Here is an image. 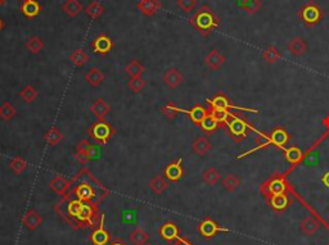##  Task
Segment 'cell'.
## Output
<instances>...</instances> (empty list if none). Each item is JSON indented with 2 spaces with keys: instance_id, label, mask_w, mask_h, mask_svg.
Segmentation results:
<instances>
[{
  "instance_id": "cell-36",
  "label": "cell",
  "mask_w": 329,
  "mask_h": 245,
  "mask_svg": "<svg viewBox=\"0 0 329 245\" xmlns=\"http://www.w3.org/2000/svg\"><path fill=\"white\" fill-rule=\"evenodd\" d=\"M44 42L39 37V36H31L30 39L26 42V49L30 50L32 54H38L41 50L44 49Z\"/></svg>"
},
{
  "instance_id": "cell-52",
  "label": "cell",
  "mask_w": 329,
  "mask_h": 245,
  "mask_svg": "<svg viewBox=\"0 0 329 245\" xmlns=\"http://www.w3.org/2000/svg\"><path fill=\"white\" fill-rule=\"evenodd\" d=\"M321 181H323V184L325 185L326 187H329V172H326V174L324 175L323 179H321Z\"/></svg>"
},
{
  "instance_id": "cell-50",
  "label": "cell",
  "mask_w": 329,
  "mask_h": 245,
  "mask_svg": "<svg viewBox=\"0 0 329 245\" xmlns=\"http://www.w3.org/2000/svg\"><path fill=\"white\" fill-rule=\"evenodd\" d=\"M211 114L212 117H214V118L220 124V122L226 121V118H228L229 116V112L228 109H214Z\"/></svg>"
},
{
  "instance_id": "cell-29",
  "label": "cell",
  "mask_w": 329,
  "mask_h": 245,
  "mask_svg": "<svg viewBox=\"0 0 329 245\" xmlns=\"http://www.w3.org/2000/svg\"><path fill=\"white\" fill-rule=\"evenodd\" d=\"M91 143L88 140H81L80 144H77V152H76V159L80 160L82 165H85V163L89 162L88 158V152L89 149H90Z\"/></svg>"
},
{
  "instance_id": "cell-37",
  "label": "cell",
  "mask_w": 329,
  "mask_h": 245,
  "mask_svg": "<svg viewBox=\"0 0 329 245\" xmlns=\"http://www.w3.org/2000/svg\"><path fill=\"white\" fill-rule=\"evenodd\" d=\"M105 7L102 6L101 3H98V2H91L85 8V13L88 14L89 17H91L93 20H98L99 17L105 13Z\"/></svg>"
},
{
  "instance_id": "cell-3",
  "label": "cell",
  "mask_w": 329,
  "mask_h": 245,
  "mask_svg": "<svg viewBox=\"0 0 329 245\" xmlns=\"http://www.w3.org/2000/svg\"><path fill=\"white\" fill-rule=\"evenodd\" d=\"M299 16L304 21L305 25L309 26V27H314L316 23L320 22L323 13L315 3H309L300 9Z\"/></svg>"
},
{
  "instance_id": "cell-47",
  "label": "cell",
  "mask_w": 329,
  "mask_h": 245,
  "mask_svg": "<svg viewBox=\"0 0 329 245\" xmlns=\"http://www.w3.org/2000/svg\"><path fill=\"white\" fill-rule=\"evenodd\" d=\"M162 113H163L166 118L170 119V121H173V119H175V117L178 116L179 108L176 107L173 102H169L168 104L162 108Z\"/></svg>"
},
{
  "instance_id": "cell-18",
  "label": "cell",
  "mask_w": 329,
  "mask_h": 245,
  "mask_svg": "<svg viewBox=\"0 0 329 245\" xmlns=\"http://www.w3.org/2000/svg\"><path fill=\"white\" fill-rule=\"evenodd\" d=\"M21 11H22L23 16L27 17V18H34V17H38L40 14V4L36 2V0H26L23 2L22 6H21Z\"/></svg>"
},
{
  "instance_id": "cell-55",
  "label": "cell",
  "mask_w": 329,
  "mask_h": 245,
  "mask_svg": "<svg viewBox=\"0 0 329 245\" xmlns=\"http://www.w3.org/2000/svg\"><path fill=\"white\" fill-rule=\"evenodd\" d=\"M6 2H8V0H0V6H3V4L6 3Z\"/></svg>"
},
{
  "instance_id": "cell-14",
  "label": "cell",
  "mask_w": 329,
  "mask_h": 245,
  "mask_svg": "<svg viewBox=\"0 0 329 245\" xmlns=\"http://www.w3.org/2000/svg\"><path fill=\"white\" fill-rule=\"evenodd\" d=\"M183 167H181V159L170 163L164 168V177L170 181H179L183 177Z\"/></svg>"
},
{
  "instance_id": "cell-39",
  "label": "cell",
  "mask_w": 329,
  "mask_h": 245,
  "mask_svg": "<svg viewBox=\"0 0 329 245\" xmlns=\"http://www.w3.org/2000/svg\"><path fill=\"white\" fill-rule=\"evenodd\" d=\"M130 240L134 245H146L148 241V234L143 229L138 227L130 234Z\"/></svg>"
},
{
  "instance_id": "cell-45",
  "label": "cell",
  "mask_w": 329,
  "mask_h": 245,
  "mask_svg": "<svg viewBox=\"0 0 329 245\" xmlns=\"http://www.w3.org/2000/svg\"><path fill=\"white\" fill-rule=\"evenodd\" d=\"M285 158H287L288 162L299 163L302 159V152L296 146H292V148L285 150Z\"/></svg>"
},
{
  "instance_id": "cell-7",
  "label": "cell",
  "mask_w": 329,
  "mask_h": 245,
  "mask_svg": "<svg viewBox=\"0 0 329 245\" xmlns=\"http://www.w3.org/2000/svg\"><path fill=\"white\" fill-rule=\"evenodd\" d=\"M111 240V235L106 231L103 226V217L101 220V225L90 234V242L94 245H107Z\"/></svg>"
},
{
  "instance_id": "cell-9",
  "label": "cell",
  "mask_w": 329,
  "mask_h": 245,
  "mask_svg": "<svg viewBox=\"0 0 329 245\" xmlns=\"http://www.w3.org/2000/svg\"><path fill=\"white\" fill-rule=\"evenodd\" d=\"M158 235L166 241L179 240V227L174 222H166L159 227Z\"/></svg>"
},
{
  "instance_id": "cell-43",
  "label": "cell",
  "mask_w": 329,
  "mask_h": 245,
  "mask_svg": "<svg viewBox=\"0 0 329 245\" xmlns=\"http://www.w3.org/2000/svg\"><path fill=\"white\" fill-rule=\"evenodd\" d=\"M262 57H264V59L268 62V63L274 64L275 62H278V59L280 58V53L275 47H269L268 49L265 50V52H264Z\"/></svg>"
},
{
  "instance_id": "cell-56",
  "label": "cell",
  "mask_w": 329,
  "mask_h": 245,
  "mask_svg": "<svg viewBox=\"0 0 329 245\" xmlns=\"http://www.w3.org/2000/svg\"><path fill=\"white\" fill-rule=\"evenodd\" d=\"M146 245H152V244H146Z\"/></svg>"
},
{
  "instance_id": "cell-19",
  "label": "cell",
  "mask_w": 329,
  "mask_h": 245,
  "mask_svg": "<svg viewBox=\"0 0 329 245\" xmlns=\"http://www.w3.org/2000/svg\"><path fill=\"white\" fill-rule=\"evenodd\" d=\"M288 50H289L291 54L294 55V57H301V55H304L305 53H306L307 44L302 37H294V39H292L291 42H289V44H288Z\"/></svg>"
},
{
  "instance_id": "cell-10",
  "label": "cell",
  "mask_w": 329,
  "mask_h": 245,
  "mask_svg": "<svg viewBox=\"0 0 329 245\" xmlns=\"http://www.w3.org/2000/svg\"><path fill=\"white\" fill-rule=\"evenodd\" d=\"M161 2L159 0H140L137 4V8L142 12L144 16L152 17L161 9Z\"/></svg>"
},
{
  "instance_id": "cell-15",
  "label": "cell",
  "mask_w": 329,
  "mask_h": 245,
  "mask_svg": "<svg viewBox=\"0 0 329 245\" xmlns=\"http://www.w3.org/2000/svg\"><path fill=\"white\" fill-rule=\"evenodd\" d=\"M163 80L170 89H176L183 83V74L178 68H170L164 72Z\"/></svg>"
},
{
  "instance_id": "cell-20",
  "label": "cell",
  "mask_w": 329,
  "mask_h": 245,
  "mask_svg": "<svg viewBox=\"0 0 329 245\" xmlns=\"http://www.w3.org/2000/svg\"><path fill=\"white\" fill-rule=\"evenodd\" d=\"M85 80L90 86L98 88V86L105 81V73L99 68H96V67H93V68L89 69L88 73L85 74Z\"/></svg>"
},
{
  "instance_id": "cell-57",
  "label": "cell",
  "mask_w": 329,
  "mask_h": 245,
  "mask_svg": "<svg viewBox=\"0 0 329 245\" xmlns=\"http://www.w3.org/2000/svg\"><path fill=\"white\" fill-rule=\"evenodd\" d=\"M25 2H26V0H25Z\"/></svg>"
},
{
  "instance_id": "cell-1",
  "label": "cell",
  "mask_w": 329,
  "mask_h": 245,
  "mask_svg": "<svg viewBox=\"0 0 329 245\" xmlns=\"http://www.w3.org/2000/svg\"><path fill=\"white\" fill-rule=\"evenodd\" d=\"M189 23L202 36H209L211 31L219 26L220 21L209 6H203L195 12L194 16L189 20Z\"/></svg>"
},
{
  "instance_id": "cell-12",
  "label": "cell",
  "mask_w": 329,
  "mask_h": 245,
  "mask_svg": "<svg viewBox=\"0 0 329 245\" xmlns=\"http://www.w3.org/2000/svg\"><path fill=\"white\" fill-rule=\"evenodd\" d=\"M90 112L98 119H105L108 116V113L111 112V105L106 102L105 99H96L95 102L91 104Z\"/></svg>"
},
{
  "instance_id": "cell-22",
  "label": "cell",
  "mask_w": 329,
  "mask_h": 245,
  "mask_svg": "<svg viewBox=\"0 0 329 245\" xmlns=\"http://www.w3.org/2000/svg\"><path fill=\"white\" fill-rule=\"evenodd\" d=\"M82 4L80 0H66L62 6V11L69 17H77L82 12Z\"/></svg>"
},
{
  "instance_id": "cell-11",
  "label": "cell",
  "mask_w": 329,
  "mask_h": 245,
  "mask_svg": "<svg viewBox=\"0 0 329 245\" xmlns=\"http://www.w3.org/2000/svg\"><path fill=\"white\" fill-rule=\"evenodd\" d=\"M224 62H225V57L221 54V52L217 49H212L209 54L206 55L205 58L206 66L209 67L210 69H212V71L219 69L220 67L224 64Z\"/></svg>"
},
{
  "instance_id": "cell-21",
  "label": "cell",
  "mask_w": 329,
  "mask_h": 245,
  "mask_svg": "<svg viewBox=\"0 0 329 245\" xmlns=\"http://www.w3.org/2000/svg\"><path fill=\"white\" fill-rule=\"evenodd\" d=\"M82 203H84V201L79 200V199H75V200L69 201V204H67V216H64V218H66L71 225H72V220L76 221V225H77V216H79L80 210H81ZM76 227H79V226H76Z\"/></svg>"
},
{
  "instance_id": "cell-51",
  "label": "cell",
  "mask_w": 329,
  "mask_h": 245,
  "mask_svg": "<svg viewBox=\"0 0 329 245\" xmlns=\"http://www.w3.org/2000/svg\"><path fill=\"white\" fill-rule=\"evenodd\" d=\"M98 157H99L98 145H94V144H91L90 149H89V152H88L89 160H95V159H98Z\"/></svg>"
},
{
  "instance_id": "cell-4",
  "label": "cell",
  "mask_w": 329,
  "mask_h": 245,
  "mask_svg": "<svg viewBox=\"0 0 329 245\" xmlns=\"http://www.w3.org/2000/svg\"><path fill=\"white\" fill-rule=\"evenodd\" d=\"M98 221V211L95 206L88 201L82 203L81 210L77 216V226L79 227H86V226H93Z\"/></svg>"
},
{
  "instance_id": "cell-33",
  "label": "cell",
  "mask_w": 329,
  "mask_h": 245,
  "mask_svg": "<svg viewBox=\"0 0 329 245\" xmlns=\"http://www.w3.org/2000/svg\"><path fill=\"white\" fill-rule=\"evenodd\" d=\"M238 4L248 14H255L261 9L260 0H238Z\"/></svg>"
},
{
  "instance_id": "cell-27",
  "label": "cell",
  "mask_w": 329,
  "mask_h": 245,
  "mask_svg": "<svg viewBox=\"0 0 329 245\" xmlns=\"http://www.w3.org/2000/svg\"><path fill=\"white\" fill-rule=\"evenodd\" d=\"M266 194H269L270 196L283 194L285 190V182L282 179H274L266 184Z\"/></svg>"
},
{
  "instance_id": "cell-53",
  "label": "cell",
  "mask_w": 329,
  "mask_h": 245,
  "mask_svg": "<svg viewBox=\"0 0 329 245\" xmlns=\"http://www.w3.org/2000/svg\"><path fill=\"white\" fill-rule=\"evenodd\" d=\"M110 245H126V244H125V242H123V241H120V240H117V241L111 242Z\"/></svg>"
},
{
  "instance_id": "cell-40",
  "label": "cell",
  "mask_w": 329,
  "mask_h": 245,
  "mask_svg": "<svg viewBox=\"0 0 329 245\" xmlns=\"http://www.w3.org/2000/svg\"><path fill=\"white\" fill-rule=\"evenodd\" d=\"M9 168H11L12 171L16 175H21L26 171L27 162H26L22 157H14L13 159L11 160V163H9Z\"/></svg>"
},
{
  "instance_id": "cell-38",
  "label": "cell",
  "mask_w": 329,
  "mask_h": 245,
  "mask_svg": "<svg viewBox=\"0 0 329 245\" xmlns=\"http://www.w3.org/2000/svg\"><path fill=\"white\" fill-rule=\"evenodd\" d=\"M202 177H203V181L209 185V186H214V185H216V182L220 180V172L217 171L216 168L210 167L203 172Z\"/></svg>"
},
{
  "instance_id": "cell-28",
  "label": "cell",
  "mask_w": 329,
  "mask_h": 245,
  "mask_svg": "<svg viewBox=\"0 0 329 245\" xmlns=\"http://www.w3.org/2000/svg\"><path fill=\"white\" fill-rule=\"evenodd\" d=\"M149 187H151V190L153 191L154 194H157V195H161V194L163 193L166 189H168V181H166V179H164L163 176H161V175H157V176H154L153 179L151 180Z\"/></svg>"
},
{
  "instance_id": "cell-8",
  "label": "cell",
  "mask_w": 329,
  "mask_h": 245,
  "mask_svg": "<svg viewBox=\"0 0 329 245\" xmlns=\"http://www.w3.org/2000/svg\"><path fill=\"white\" fill-rule=\"evenodd\" d=\"M43 221H44L43 220V217H41V216L39 215L36 211L30 210V211H27L25 215H23L22 225L25 226L27 230L34 231V230H36L38 227H40L41 223H43Z\"/></svg>"
},
{
  "instance_id": "cell-32",
  "label": "cell",
  "mask_w": 329,
  "mask_h": 245,
  "mask_svg": "<svg viewBox=\"0 0 329 245\" xmlns=\"http://www.w3.org/2000/svg\"><path fill=\"white\" fill-rule=\"evenodd\" d=\"M89 59H90V57H89V55L86 54L82 49L74 50L72 54L70 55V61H71L72 63H74V66L76 67H82L86 62H89Z\"/></svg>"
},
{
  "instance_id": "cell-26",
  "label": "cell",
  "mask_w": 329,
  "mask_h": 245,
  "mask_svg": "<svg viewBox=\"0 0 329 245\" xmlns=\"http://www.w3.org/2000/svg\"><path fill=\"white\" fill-rule=\"evenodd\" d=\"M300 229L306 235H314L319 230V222L314 217L309 216L300 225Z\"/></svg>"
},
{
  "instance_id": "cell-2",
  "label": "cell",
  "mask_w": 329,
  "mask_h": 245,
  "mask_svg": "<svg viewBox=\"0 0 329 245\" xmlns=\"http://www.w3.org/2000/svg\"><path fill=\"white\" fill-rule=\"evenodd\" d=\"M115 133L116 130L105 119H98V122L91 125L88 130L89 136L101 145H106L110 141V139L115 135Z\"/></svg>"
},
{
  "instance_id": "cell-46",
  "label": "cell",
  "mask_w": 329,
  "mask_h": 245,
  "mask_svg": "<svg viewBox=\"0 0 329 245\" xmlns=\"http://www.w3.org/2000/svg\"><path fill=\"white\" fill-rule=\"evenodd\" d=\"M209 103L212 105L214 109H228V108H231V104H229L228 99H226L224 95H217V97H215L214 99L210 100Z\"/></svg>"
},
{
  "instance_id": "cell-30",
  "label": "cell",
  "mask_w": 329,
  "mask_h": 245,
  "mask_svg": "<svg viewBox=\"0 0 329 245\" xmlns=\"http://www.w3.org/2000/svg\"><path fill=\"white\" fill-rule=\"evenodd\" d=\"M270 143L274 144V145L279 146V148H283L285 143L288 141L289 136H288L287 131L284 129H277L273 131L272 136H270Z\"/></svg>"
},
{
  "instance_id": "cell-13",
  "label": "cell",
  "mask_w": 329,
  "mask_h": 245,
  "mask_svg": "<svg viewBox=\"0 0 329 245\" xmlns=\"http://www.w3.org/2000/svg\"><path fill=\"white\" fill-rule=\"evenodd\" d=\"M49 186L55 194H58V195H64V194L67 193V190H69L70 181L66 177L62 176V175H57V176L53 177L52 181L49 182Z\"/></svg>"
},
{
  "instance_id": "cell-23",
  "label": "cell",
  "mask_w": 329,
  "mask_h": 245,
  "mask_svg": "<svg viewBox=\"0 0 329 245\" xmlns=\"http://www.w3.org/2000/svg\"><path fill=\"white\" fill-rule=\"evenodd\" d=\"M246 127H247L246 122H243L242 119L234 118L233 121L229 122V131H231V134L237 139V140L243 138L244 133H246Z\"/></svg>"
},
{
  "instance_id": "cell-25",
  "label": "cell",
  "mask_w": 329,
  "mask_h": 245,
  "mask_svg": "<svg viewBox=\"0 0 329 245\" xmlns=\"http://www.w3.org/2000/svg\"><path fill=\"white\" fill-rule=\"evenodd\" d=\"M144 71H146L144 66L137 59L131 61L125 67V72L127 73V76H130V78H139L144 73Z\"/></svg>"
},
{
  "instance_id": "cell-44",
  "label": "cell",
  "mask_w": 329,
  "mask_h": 245,
  "mask_svg": "<svg viewBox=\"0 0 329 245\" xmlns=\"http://www.w3.org/2000/svg\"><path fill=\"white\" fill-rule=\"evenodd\" d=\"M217 125H219V122L212 117V114H207L206 118L201 122V127H202L203 131H206V133H212L214 130L217 129Z\"/></svg>"
},
{
  "instance_id": "cell-16",
  "label": "cell",
  "mask_w": 329,
  "mask_h": 245,
  "mask_svg": "<svg viewBox=\"0 0 329 245\" xmlns=\"http://www.w3.org/2000/svg\"><path fill=\"white\" fill-rule=\"evenodd\" d=\"M75 195H76V199H79V200L90 203V201L95 198V191H94V189L90 185L80 184L79 186H76V189H75Z\"/></svg>"
},
{
  "instance_id": "cell-17",
  "label": "cell",
  "mask_w": 329,
  "mask_h": 245,
  "mask_svg": "<svg viewBox=\"0 0 329 245\" xmlns=\"http://www.w3.org/2000/svg\"><path fill=\"white\" fill-rule=\"evenodd\" d=\"M192 149L195 154L203 157V155H206L211 150V143H210V140L206 136H200V138L193 141Z\"/></svg>"
},
{
  "instance_id": "cell-24",
  "label": "cell",
  "mask_w": 329,
  "mask_h": 245,
  "mask_svg": "<svg viewBox=\"0 0 329 245\" xmlns=\"http://www.w3.org/2000/svg\"><path fill=\"white\" fill-rule=\"evenodd\" d=\"M270 206L274 211H278V212H282L284 211L285 208L289 204V200H288V196L285 195L284 193L283 194H278V195H272L269 199Z\"/></svg>"
},
{
  "instance_id": "cell-49",
  "label": "cell",
  "mask_w": 329,
  "mask_h": 245,
  "mask_svg": "<svg viewBox=\"0 0 329 245\" xmlns=\"http://www.w3.org/2000/svg\"><path fill=\"white\" fill-rule=\"evenodd\" d=\"M127 85H129L130 90H133L134 93H140V91H142L143 89L146 88L147 83H146V80H143L142 77L130 78V81H129V84H127Z\"/></svg>"
},
{
  "instance_id": "cell-42",
  "label": "cell",
  "mask_w": 329,
  "mask_h": 245,
  "mask_svg": "<svg viewBox=\"0 0 329 245\" xmlns=\"http://www.w3.org/2000/svg\"><path fill=\"white\" fill-rule=\"evenodd\" d=\"M239 185H241V180H239L238 177L233 174L228 175V176L222 180V186H224V189L225 190L231 191V193L236 191L237 189L239 187Z\"/></svg>"
},
{
  "instance_id": "cell-48",
  "label": "cell",
  "mask_w": 329,
  "mask_h": 245,
  "mask_svg": "<svg viewBox=\"0 0 329 245\" xmlns=\"http://www.w3.org/2000/svg\"><path fill=\"white\" fill-rule=\"evenodd\" d=\"M198 0H178V7L184 13H190L197 7Z\"/></svg>"
},
{
  "instance_id": "cell-35",
  "label": "cell",
  "mask_w": 329,
  "mask_h": 245,
  "mask_svg": "<svg viewBox=\"0 0 329 245\" xmlns=\"http://www.w3.org/2000/svg\"><path fill=\"white\" fill-rule=\"evenodd\" d=\"M17 114V110L9 102H4L0 105V118L4 121H12Z\"/></svg>"
},
{
  "instance_id": "cell-31",
  "label": "cell",
  "mask_w": 329,
  "mask_h": 245,
  "mask_svg": "<svg viewBox=\"0 0 329 245\" xmlns=\"http://www.w3.org/2000/svg\"><path fill=\"white\" fill-rule=\"evenodd\" d=\"M44 139L49 145L54 146V145H58L60 141L63 140V134L60 133L57 127H52V129H49L47 133H45Z\"/></svg>"
},
{
  "instance_id": "cell-5",
  "label": "cell",
  "mask_w": 329,
  "mask_h": 245,
  "mask_svg": "<svg viewBox=\"0 0 329 245\" xmlns=\"http://www.w3.org/2000/svg\"><path fill=\"white\" fill-rule=\"evenodd\" d=\"M113 42L111 39L110 36L105 35V33H102L91 43V48H93V52L95 54H101V55H106L113 49Z\"/></svg>"
},
{
  "instance_id": "cell-34",
  "label": "cell",
  "mask_w": 329,
  "mask_h": 245,
  "mask_svg": "<svg viewBox=\"0 0 329 245\" xmlns=\"http://www.w3.org/2000/svg\"><path fill=\"white\" fill-rule=\"evenodd\" d=\"M188 114H189V118L192 119L195 125H201V122L206 118V116H207L209 113H207V110H206L202 105H195V107H193L192 109L188 112Z\"/></svg>"
},
{
  "instance_id": "cell-41",
  "label": "cell",
  "mask_w": 329,
  "mask_h": 245,
  "mask_svg": "<svg viewBox=\"0 0 329 245\" xmlns=\"http://www.w3.org/2000/svg\"><path fill=\"white\" fill-rule=\"evenodd\" d=\"M19 97L22 98L23 102L32 103L39 97V91L32 85H27L25 89L19 91Z\"/></svg>"
},
{
  "instance_id": "cell-54",
  "label": "cell",
  "mask_w": 329,
  "mask_h": 245,
  "mask_svg": "<svg viewBox=\"0 0 329 245\" xmlns=\"http://www.w3.org/2000/svg\"><path fill=\"white\" fill-rule=\"evenodd\" d=\"M3 28H4V22H3V20L0 18V31L3 30Z\"/></svg>"
},
{
  "instance_id": "cell-6",
  "label": "cell",
  "mask_w": 329,
  "mask_h": 245,
  "mask_svg": "<svg viewBox=\"0 0 329 245\" xmlns=\"http://www.w3.org/2000/svg\"><path fill=\"white\" fill-rule=\"evenodd\" d=\"M198 231L201 232L202 236L210 239V237L215 236L217 232H228L229 230L220 227L212 218H206V220H203L202 222H201L200 227H198Z\"/></svg>"
}]
</instances>
